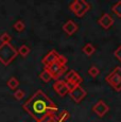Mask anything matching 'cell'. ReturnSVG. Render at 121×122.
<instances>
[{
    "mask_svg": "<svg viewBox=\"0 0 121 122\" xmlns=\"http://www.w3.org/2000/svg\"><path fill=\"white\" fill-rule=\"evenodd\" d=\"M25 109L35 122H44L49 117L56 115L59 107L41 89L36 90L22 104Z\"/></svg>",
    "mask_w": 121,
    "mask_h": 122,
    "instance_id": "1",
    "label": "cell"
},
{
    "mask_svg": "<svg viewBox=\"0 0 121 122\" xmlns=\"http://www.w3.org/2000/svg\"><path fill=\"white\" fill-rule=\"evenodd\" d=\"M18 50L11 44L0 45V63L4 66H9L11 63L17 57Z\"/></svg>",
    "mask_w": 121,
    "mask_h": 122,
    "instance_id": "2",
    "label": "cell"
},
{
    "mask_svg": "<svg viewBox=\"0 0 121 122\" xmlns=\"http://www.w3.org/2000/svg\"><path fill=\"white\" fill-rule=\"evenodd\" d=\"M90 3L85 0H74L69 4V10L79 18H82L90 10Z\"/></svg>",
    "mask_w": 121,
    "mask_h": 122,
    "instance_id": "3",
    "label": "cell"
},
{
    "mask_svg": "<svg viewBox=\"0 0 121 122\" xmlns=\"http://www.w3.org/2000/svg\"><path fill=\"white\" fill-rule=\"evenodd\" d=\"M105 81L116 91H121V67L117 66L109 74L105 76Z\"/></svg>",
    "mask_w": 121,
    "mask_h": 122,
    "instance_id": "4",
    "label": "cell"
},
{
    "mask_svg": "<svg viewBox=\"0 0 121 122\" xmlns=\"http://www.w3.org/2000/svg\"><path fill=\"white\" fill-rule=\"evenodd\" d=\"M45 69L48 70V72L50 73V76H52V79L55 80V81L60 80V76H63L67 72V66L66 65H62L59 61H56L55 63L51 64L50 66L46 67Z\"/></svg>",
    "mask_w": 121,
    "mask_h": 122,
    "instance_id": "5",
    "label": "cell"
},
{
    "mask_svg": "<svg viewBox=\"0 0 121 122\" xmlns=\"http://www.w3.org/2000/svg\"><path fill=\"white\" fill-rule=\"evenodd\" d=\"M65 82L68 84L69 87L71 89L74 86L81 85V83L83 82V79L76 70H69L66 73V76H65Z\"/></svg>",
    "mask_w": 121,
    "mask_h": 122,
    "instance_id": "6",
    "label": "cell"
},
{
    "mask_svg": "<svg viewBox=\"0 0 121 122\" xmlns=\"http://www.w3.org/2000/svg\"><path fill=\"white\" fill-rule=\"evenodd\" d=\"M69 96H70L71 99H72L76 103H80L81 101L87 96V91H86L81 85H78V86H74L73 88L70 89Z\"/></svg>",
    "mask_w": 121,
    "mask_h": 122,
    "instance_id": "7",
    "label": "cell"
},
{
    "mask_svg": "<svg viewBox=\"0 0 121 122\" xmlns=\"http://www.w3.org/2000/svg\"><path fill=\"white\" fill-rule=\"evenodd\" d=\"M53 89H54L55 92L62 98L67 96L69 93V91H70L69 85L65 81H63V80H57V81H55L54 84H53Z\"/></svg>",
    "mask_w": 121,
    "mask_h": 122,
    "instance_id": "8",
    "label": "cell"
},
{
    "mask_svg": "<svg viewBox=\"0 0 121 122\" xmlns=\"http://www.w3.org/2000/svg\"><path fill=\"white\" fill-rule=\"evenodd\" d=\"M92 111H94L95 114H97L99 117H103L108 112L109 107L103 100H99L96 104L92 106Z\"/></svg>",
    "mask_w": 121,
    "mask_h": 122,
    "instance_id": "9",
    "label": "cell"
},
{
    "mask_svg": "<svg viewBox=\"0 0 121 122\" xmlns=\"http://www.w3.org/2000/svg\"><path fill=\"white\" fill-rule=\"evenodd\" d=\"M59 53H57V51L56 50H51V51H49V52L47 53V54L45 55V57L41 60V63L44 64V66L46 67H48V66H50L51 64H53V63H55L57 61V58H59Z\"/></svg>",
    "mask_w": 121,
    "mask_h": 122,
    "instance_id": "10",
    "label": "cell"
},
{
    "mask_svg": "<svg viewBox=\"0 0 121 122\" xmlns=\"http://www.w3.org/2000/svg\"><path fill=\"white\" fill-rule=\"evenodd\" d=\"M98 23L101 25L102 29L108 30L109 28H111V25H114V18L111 17L108 13H105L98 19Z\"/></svg>",
    "mask_w": 121,
    "mask_h": 122,
    "instance_id": "11",
    "label": "cell"
},
{
    "mask_svg": "<svg viewBox=\"0 0 121 122\" xmlns=\"http://www.w3.org/2000/svg\"><path fill=\"white\" fill-rule=\"evenodd\" d=\"M63 30L67 35H73L76 31L79 30V25H76L73 20L69 19L68 21H66L63 25Z\"/></svg>",
    "mask_w": 121,
    "mask_h": 122,
    "instance_id": "12",
    "label": "cell"
},
{
    "mask_svg": "<svg viewBox=\"0 0 121 122\" xmlns=\"http://www.w3.org/2000/svg\"><path fill=\"white\" fill-rule=\"evenodd\" d=\"M82 51H83V53L86 54L87 56H91L95 53V51H96V48L94 47V45H92V44L88 43V44H86L85 46L83 47Z\"/></svg>",
    "mask_w": 121,
    "mask_h": 122,
    "instance_id": "13",
    "label": "cell"
},
{
    "mask_svg": "<svg viewBox=\"0 0 121 122\" xmlns=\"http://www.w3.org/2000/svg\"><path fill=\"white\" fill-rule=\"evenodd\" d=\"M6 85L10 89L12 90H17L18 87H19V81L15 78V76H12L8 82H6Z\"/></svg>",
    "mask_w": 121,
    "mask_h": 122,
    "instance_id": "14",
    "label": "cell"
},
{
    "mask_svg": "<svg viewBox=\"0 0 121 122\" xmlns=\"http://www.w3.org/2000/svg\"><path fill=\"white\" fill-rule=\"evenodd\" d=\"M55 116H56V118L59 119L60 121H62V122H65L66 120H68V119L70 118V114H69L66 109H63L62 112H59L57 115H55Z\"/></svg>",
    "mask_w": 121,
    "mask_h": 122,
    "instance_id": "15",
    "label": "cell"
},
{
    "mask_svg": "<svg viewBox=\"0 0 121 122\" xmlns=\"http://www.w3.org/2000/svg\"><path fill=\"white\" fill-rule=\"evenodd\" d=\"M39 79L43 82H45V83H48V82H50L51 80H52V76H50V73L48 72L47 69H44L43 71L40 72V74H39Z\"/></svg>",
    "mask_w": 121,
    "mask_h": 122,
    "instance_id": "16",
    "label": "cell"
},
{
    "mask_svg": "<svg viewBox=\"0 0 121 122\" xmlns=\"http://www.w3.org/2000/svg\"><path fill=\"white\" fill-rule=\"evenodd\" d=\"M30 51L31 50H30V48L27 45H21V46L19 47V49H18V53H19L22 57H27V56L29 55Z\"/></svg>",
    "mask_w": 121,
    "mask_h": 122,
    "instance_id": "17",
    "label": "cell"
},
{
    "mask_svg": "<svg viewBox=\"0 0 121 122\" xmlns=\"http://www.w3.org/2000/svg\"><path fill=\"white\" fill-rule=\"evenodd\" d=\"M11 41H12V36L8 32H3V33L0 35V41H1V44H11Z\"/></svg>",
    "mask_w": 121,
    "mask_h": 122,
    "instance_id": "18",
    "label": "cell"
},
{
    "mask_svg": "<svg viewBox=\"0 0 121 122\" xmlns=\"http://www.w3.org/2000/svg\"><path fill=\"white\" fill-rule=\"evenodd\" d=\"M111 11H113L119 18H121V0L120 1H117L113 6H111Z\"/></svg>",
    "mask_w": 121,
    "mask_h": 122,
    "instance_id": "19",
    "label": "cell"
},
{
    "mask_svg": "<svg viewBox=\"0 0 121 122\" xmlns=\"http://www.w3.org/2000/svg\"><path fill=\"white\" fill-rule=\"evenodd\" d=\"M14 30L17 32H22L25 29V22L22 20H17L15 23H14Z\"/></svg>",
    "mask_w": 121,
    "mask_h": 122,
    "instance_id": "20",
    "label": "cell"
},
{
    "mask_svg": "<svg viewBox=\"0 0 121 122\" xmlns=\"http://www.w3.org/2000/svg\"><path fill=\"white\" fill-rule=\"evenodd\" d=\"M88 74H89L91 78H97L100 74V69L96 66H91L88 69Z\"/></svg>",
    "mask_w": 121,
    "mask_h": 122,
    "instance_id": "21",
    "label": "cell"
},
{
    "mask_svg": "<svg viewBox=\"0 0 121 122\" xmlns=\"http://www.w3.org/2000/svg\"><path fill=\"white\" fill-rule=\"evenodd\" d=\"M13 96H14V98H15L16 100H22L25 98V92L22 90V89L18 88L17 90H15V92L13 93Z\"/></svg>",
    "mask_w": 121,
    "mask_h": 122,
    "instance_id": "22",
    "label": "cell"
},
{
    "mask_svg": "<svg viewBox=\"0 0 121 122\" xmlns=\"http://www.w3.org/2000/svg\"><path fill=\"white\" fill-rule=\"evenodd\" d=\"M114 55H115V57L121 63V45L115 50V52H114Z\"/></svg>",
    "mask_w": 121,
    "mask_h": 122,
    "instance_id": "23",
    "label": "cell"
},
{
    "mask_svg": "<svg viewBox=\"0 0 121 122\" xmlns=\"http://www.w3.org/2000/svg\"><path fill=\"white\" fill-rule=\"evenodd\" d=\"M57 61H59V62H60L62 65H66L67 62H68V60L66 58V56H64V55H62V54L59 55V58H57Z\"/></svg>",
    "mask_w": 121,
    "mask_h": 122,
    "instance_id": "24",
    "label": "cell"
},
{
    "mask_svg": "<svg viewBox=\"0 0 121 122\" xmlns=\"http://www.w3.org/2000/svg\"><path fill=\"white\" fill-rule=\"evenodd\" d=\"M44 122H62V121H60L59 119L56 118V116H55V115H53V116L49 117L48 119H46Z\"/></svg>",
    "mask_w": 121,
    "mask_h": 122,
    "instance_id": "25",
    "label": "cell"
}]
</instances>
